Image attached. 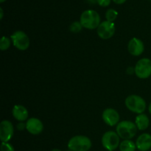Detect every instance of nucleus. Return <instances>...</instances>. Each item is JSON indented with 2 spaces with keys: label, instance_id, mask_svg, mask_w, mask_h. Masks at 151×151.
I'll return each instance as SVG.
<instances>
[{
  "label": "nucleus",
  "instance_id": "nucleus-2",
  "mask_svg": "<svg viewBox=\"0 0 151 151\" xmlns=\"http://www.w3.org/2000/svg\"><path fill=\"white\" fill-rule=\"evenodd\" d=\"M137 127L135 123L131 121L125 120L119 122L116 126V131L120 138L123 139H131L137 132Z\"/></svg>",
  "mask_w": 151,
  "mask_h": 151
},
{
  "label": "nucleus",
  "instance_id": "nucleus-3",
  "mask_svg": "<svg viewBox=\"0 0 151 151\" xmlns=\"http://www.w3.org/2000/svg\"><path fill=\"white\" fill-rule=\"evenodd\" d=\"M91 142L85 136H75L68 142V147L72 151H88L91 147Z\"/></svg>",
  "mask_w": 151,
  "mask_h": 151
},
{
  "label": "nucleus",
  "instance_id": "nucleus-8",
  "mask_svg": "<svg viewBox=\"0 0 151 151\" xmlns=\"http://www.w3.org/2000/svg\"><path fill=\"white\" fill-rule=\"evenodd\" d=\"M114 32L115 24L109 21L103 22L97 27V35L102 39H109L111 38Z\"/></svg>",
  "mask_w": 151,
  "mask_h": 151
},
{
  "label": "nucleus",
  "instance_id": "nucleus-1",
  "mask_svg": "<svg viewBox=\"0 0 151 151\" xmlns=\"http://www.w3.org/2000/svg\"><path fill=\"white\" fill-rule=\"evenodd\" d=\"M80 22L83 27L94 29L98 27L100 24V16L95 10H87L81 14Z\"/></svg>",
  "mask_w": 151,
  "mask_h": 151
},
{
  "label": "nucleus",
  "instance_id": "nucleus-23",
  "mask_svg": "<svg viewBox=\"0 0 151 151\" xmlns=\"http://www.w3.org/2000/svg\"><path fill=\"white\" fill-rule=\"evenodd\" d=\"M112 1H113L114 3H116V4H123V3H125L127 0H112Z\"/></svg>",
  "mask_w": 151,
  "mask_h": 151
},
{
  "label": "nucleus",
  "instance_id": "nucleus-16",
  "mask_svg": "<svg viewBox=\"0 0 151 151\" xmlns=\"http://www.w3.org/2000/svg\"><path fill=\"white\" fill-rule=\"evenodd\" d=\"M136 147H137V145L135 143L130 139L124 140L119 145L120 151H135Z\"/></svg>",
  "mask_w": 151,
  "mask_h": 151
},
{
  "label": "nucleus",
  "instance_id": "nucleus-19",
  "mask_svg": "<svg viewBox=\"0 0 151 151\" xmlns=\"http://www.w3.org/2000/svg\"><path fill=\"white\" fill-rule=\"evenodd\" d=\"M83 26L81 24V22H75L70 25V30L73 32H78L81 30Z\"/></svg>",
  "mask_w": 151,
  "mask_h": 151
},
{
  "label": "nucleus",
  "instance_id": "nucleus-12",
  "mask_svg": "<svg viewBox=\"0 0 151 151\" xmlns=\"http://www.w3.org/2000/svg\"><path fill=\"white\" fill-rule=\"evenodd\" d=\"M128 50L130 54H131L132 55L139 56L142 54L143 52H144V44L139 38H133L128 43Z\"/></svg>",
  "mask_w": 151,
  "mask_h": 151
},
{
  "label": "nucleus",
  "instance_id": "nucleus-22",
  "mask_svg": "<svg viewBox=\"0 0 151 151\" xmlns=\"http://www.w3.org/2000/svg\"><path fill=\"white\" fill-rule=\"evenodd\" d=\"M24 128H26V125H24V124L22 123V122H20V123L18 124L17 128L19 131H22V130H23Z\"/></svg>",
  "mask_w": 151,
  "mask_h": 151
},
{
  "label": "nucleus",
  "instance_id": "nucleus-15",
  "mask_svg": "<svg viewBox=\"0 0 151 151\" xmlns=\"http://www.w3.org/2000/svg\"><path fill=\"white\" fill-rule=\"evenodd\" d=\"M135 123L139 130L144 131V130H146L148 128L150 120H149V118L147 117V115L144 114H139L136 117Z\"/></svg>",
  "mask_w": 151,
  "mask_h": 151
},
{
  "label": "nucleus",
  "instance_id": "nucleus-18",
  "mask_svg": "<svg viewBox=\"0 0 151 151\" xmlns=\"http://www.w3.org/2000/svg\"><path fill=\"white\" fill-rule=\"evenodd\" d=\"M10 38H7L5 36H3L0 41V49L1 50H6L10 47Z\"/></svg>",
  "mask_w": 151,
  "mask_h": 151
},
{
  "label": "nucleus",
  "instance_id": "nucleus-11",
  "mask_svg": "<svg viewBox=\"0 0 151 151\" xmlns=\"http://www.w3.org/2000/svg\"><path fill=\"white\" fill-rule=\"evenodd\" d=\"M26 129L29 133L33 135H38L41 134L44 129L42 122L39 119L32 117L29 118L26 123Z\"/></svg>",
  "mask_w": 151,
  "mask_h": 151
},
{
  "label": "nucleus",
  "instance_id": "nucleus-24",
  "mask_svg": "<svg viewBox=\"0 0 151 151\" xmlns=\"http://www.w3.org/2000/svg\"><path fill=\"white\" fill-rule=\"evenodd\" d=\"M127 72H128V74H132L133 72H135V69H133L132 67H130V68H128V69H127Z\"/></svg>",
  "mask_w": 151,
  "mask_h": 151
},
{
  "label": "nucleus",
  "instance_id": "nucleus-4",
  "mask_svg": "<svg viewBox=\"0 0 151 151\" xmlns=\"http://www.w3.org/2000/svg\"><path fill=\"white\" fill-rule=\"evenodd\" d=\"M125 106L134 113L142 114L146 109V103L142 97L136 94L130 95L125 99Z\"/></svg>",
  "mask_w": 151,
  "mask_h": 151
},
{
  "label": "nucleus",
  "instance_id": "nucleus-14",
  "mask_svg": "<svg viewBox=\"0 0 151 151\" xmlns=\"http://www.w3.org/2000/svg\"><path fill=\"white\" fill-rule=\"evenodd\" d=\"M12 113H13V117L16 120L20 121V122L26 120L28 117L27 110L26 108L24 107L23 106H21V105H16L13 107Z\"/></svg>",
  "mask_w": 151,
  "mask_h": 151
},
{
  "label": "nucleus",
  "instance_id": "nucleus-29",
  "mask_svg": "<svg viewBox=\"0 0 151 151\" xmlns=\"http://www.w3.org/2000/svg\"><path fill=\"white\" fill-rule=\"evenodd\" d=\"M6 1V0H0V2L3 3V2H4V1Z\"/></svg>",
  "mask_w": 151,
  "mask_h": 151
},
{
  "label": "nucleus",
  "instance_id": "nucleus-25",
  "mask_svg": "<svg viewBox=\"0 0 151 151\" xmlns=\"http://www.w3.org/2000/svg\"><path fill=\"white\" fill-rule=\"evenodd\" d=\"M0 13H1V16H0V19H2V18H3V10H2V8H0Z\"/></svg>",
  "mask_w": 151,
  "mask_h": 151
},
{
  "label": "nucleus",
  "instance_id": "nucleus-5",
  "mask_svg": "<svg viewBox=\"0 0 151 151\" xmlns=\"http://www.w3.org/2000/svg\"><path fill=\"white\" fill-rule=\"evenodd\" d=\"M102 145L109 151L116 150L119 145V137L114 131H107L102 137Z\"/></svg>",
  "mask_w": 151,
  "mask_h": 151
},
{
  "label": "nucleus",
  "instance_id": "nucleus-10",
  "mask_svg": "<svg viewBox=\"0 0 151 151\" xmlns=\"http://www.w3.org/2000/svg\"><path fill=\"white\" fill-rule=\"evenodd\" d=\"M103 119L109 126H114L119 123V114L115 109H106L103 112Z\"/></svg>",
  "mask_w": 151,
  "mask_h": 151
},
{
  "label": "nucleus",
  "instance_id": "nucleus-28",
  "mask_svg": "<svg viewBox=\"0 0 151 151\" xmlns=\"http://www.w3.org/2000/svg\"><path fill=\"white\" fill-rule=\"evenodd\" d=\"M51 151H62V150H59V149H53V150H52Z\"/></svg>",
  "mask_w": 151,
  "mask_h": 151
},
{
  "label": "nucleus",
  "instance_id": "nucleus-21",
  "mask_svg": "<svg viewBox=\"0 0 151 151\" xmlns=\"http://www.w3.org/2000/svg\"><path fill=\"white\" fill-rule=\"evenodd\" d=\"M111 0H97V4L101 7H108Z\"/></svg>",
  "mask_w": 151,
  "mask_h": 151
},
{
  "label": "nucleus",
  "instance_id": "nucleus-6",
  "mask_svg": "<svg viewBox=\"0 0 151 151\" xmlns=\"http://www.w3.org/2000/svg\"><path fill=\"white\" fill-rule=\"evenodd\" d=\"M136 75L140 79H146L151 75V60L148 58L140 59L136 64Z\"/></svg>",
  "mask_w": 151,
  "mask_h": 151
},
{
  "label": "nucleus",
  "instance_id": "nucleus-7",
  "mask_svg": "<svg viewBox=\"0 0 151 151\" xmlns=\"http://www.w3.org/2000/svg\"><path fill=\"white\" fill-rule=\"evenodd\" d=\"M13 44L19 50H26L29 47V38L23 31H16L11 35Z\"/></svg>",
  "mask_w": 151,
  "mask_h": 151
},
{
  "label": "nucleus",
  "instance_id": "nucleus-20",
  "mask_svg": "<svg viewBox=\"0 0 151 151\" xmlns=\"http://www.w3.org/2000/svg\"><path fill=\"white\" fill-rule=\"evenodd\" d=\"M1 151H15L13 145L7 142H1Z\"/></svg>",
  "mask_w": 151,
  "mask_h": 151
},
{
  "label": "nucleus",
  "instance_id": "nucleus-31",
  "mask_svg": "<svg viewBox=\"0 0 151 151\" xmlns=\"http://www.w3.org/2000/svg\"><path fill=\"white\" fill-rule=\"evenodd\" d=\"M150 1H151V0H150Z\"/></svg>",
  "mask_w": 151,
  "mask_h": 151
},
{
  "label": "nucleus",
  "instance_id": "nucleus-13",
  "mask_svg": "<svg viewBox=\"0 0 151 151\" xmlns=\"http://www.w3.org/2000/svg\"><path fill=\"white\" fill-rule=\"evenodd\" d=\"M137 149L140 151H147L151 148V135L143 134L137 138L136 142Z\"/></svg>",
  "mask_w": 151,
  "mask_h": 151
},
{
  "label": "nucleus",
  "instance_id": "nucleus-9",
  "mask_svg": "<svg viewBox=\"0 0 151 151\" xmlns=\"http://www.w3.org/2000/svg\"><path fill=\"white\" fill-rule=\"evenodd\" d=\"M13 126L8 120H3L0 124V139L2 142H7L13 136Z\"/></svg>",
  "mask_w": 151,
  "mask_h": 151
},
{
  "label": "nucleus",
  "instance_id": "nucleus-30",
  "mask_svg": "<svg viewBox=\"0 0 151 151\" xmlns=\"http://www.w3.org/2000/svg\"><path fill=\"white\" fill-rule=\"evenodd\" d=\"M68 151H72V150H68Z\"/></svg>",
  "mask_w": 151,
  "mask_h": 151
},
{
  "label": "nucleus",
  "instance_id": "nucleus-17",
  "mask_svg": "<svg viewBox=\"0 0 151 151\" xmlns=\"http://www.w3.org/2000/svg\"><path fill=\"white\" fill-rule=\"evenodd\" d=\"M118 16V12L114 9H109L106 13V21L113 22L114 21L116 20V17Z\"/></svg>",
  "mask_w": 151,
  "mask_h": 151
},
{
  "label": "nucleus",
  "instance_id": "nucleus-26",
  "mask_svg": "<svg viewBox=\"0 0 151 151\" xmlns=\"http://www.w3.org/2000/svg\"><path fill=\"white\" fill-rule=\"evenodd\" d=\"M148 110H149V112H150V114H151V103H150V105H149Z\"/></svg>",
  "mask_w": 151,
  "mask_h": 151
},
{
  "label": "nucleus",
  "instance_id": "nucleus-27",
  "mask_svg": "<svg viewBox=\"0 0 151 151\" xmlns=\"http://www.w3.org/2000/svg\"><path fill=\"white\" fill-rule=\"evenodd\" d=\"M89 1H91V2L92 3H95V2H97V0H88Z\"/></svg>",
  "mask_w": 151,
  "mask_h": 151
}]
</instances>
